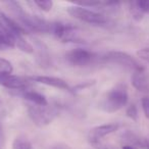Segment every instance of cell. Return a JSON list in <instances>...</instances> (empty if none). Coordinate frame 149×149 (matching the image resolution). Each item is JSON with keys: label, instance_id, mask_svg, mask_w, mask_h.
<instances>
[{"label": "cell", "instance_id": "44dd1931", "mask_svg": "<svg viewBox=\"0 0 149 149\" xmlns=\"http://www.w3.org/2000/svg\"><path fill=\"white\" fill-rule=\"evenodd\" d=\"M141 104H142V109L145 116L147 118H149V97H143Z\"/></svg>", "mask_w": 149, "mask_h": 149}, {"label": "cell", "instance_id": "277c9868", "mask_svg": "<svg viewBox=\"0 0 149 149\" xmlns=\"http://www.w3.org/2000/svg\"><path fill=\"white\" fill-rule=\"evenodd\" d=\"M27 112L29 118L36 126L45 127L51 124L57 116L58 109L56 105H51L49 103L44 106L29 103L27 105Z\"/></svg>", "mask_w": 149, "mask_h": 149}, {"label": "cell", "instance_id": "9a60e30c", "mask_svg": "<svg viewBox=\"0 0 149 149\" xmlns=\"http://www.w3.org/2000/svg\"><path fill=\"white\" fill-rule=\"evenodd\" d=\"M133 10H134L135 17L142 15L143 13H149V0H140V1H135L132 3Z\"/></svg>", "mask_w": 149, "mask_h": 149}, {"label": "cell", "instance_id": "603a6c76", "mask_svg": "<svg viewBox=\"0 0 149 149\" xmlns=\"http://www.w3.org/2000/svg\"><path fill=\"white\" fill-rule=\"evenodd\" d=\"M2 142H3V130H2V126L0 124V149H1Z\"/></svg>", "mask_w": 149, "mask_h": 149}, {"label": "cell", "instance_id": "ac0fdd59", "mask_svg": "<svg viewBox=\"0 0 149 149\" xmlns=\"http://www.w3.org/2000/svg\"><path fill=\"white\" fill-rule=\"evenodd\" d=\"M33 3L38 8L41 9L42 11H45V13L50 11L53 7V2L51 0H35Z\"/></svg>", "mask_w": 149, "mask_h": 149}, {"label": "cell", "instance_id": "ba28073f", "mask_svg": "<svg viewBox=\"0 0 149 149\" xmlns=\"http://www.w3.org/2000/svg\"><path fill=\"white\" fill-rule=\"evenodd\" d=\"M29 82H35L38 84L48 86V87L55 88V89L63 90V91H72L70 87L66 81L58 77H52V76H41V74H34L27 77Z\"/></svg>", "mask_w": 149, "mask_h": 149}, {"label": "cell", "instance_id": "cb8c5ba5", "mask_svg": "<svg viewBox=\"0 0 149 149\" xmlns=\"http://www.w3.org/2000/svg\"><path fill=\"white\" fill-rule=\"evenodd\" d=\"M122 149H135V148L133 146H131V145H124L122 147Z\"/></svg>", "mask_w": 149, "mask_h": 149}, {"label": "cell", "instance_id": "6da1fadb", "mask_svg": "<svg viewBox=\"0 0 149 149\" xmlns=\"http://www.w3.org/2000/svg\"><path fill=\"white\" fill-rule=\"evenodd\" d=\"M10 9L17 17L19 23L27 31H32L35 33H50L51 31V22H48L38 15L28 13L23 9L19 2H7Z\"/></svg>", "mask_w": 149, "mask_h": 149}, {"label": "cell", "instance_id": "8992f818", "mask_svg": "<svg viewBox=\"0 0 149 149\" xmlns=\"http://www.w3.org/2000/svg\"><path fill=\"white\" fill-rule=\"evenodd\" d=\"M100 59L102 62L118 64V65H120L127 70H133V72L144 68L142 64L139 63L138 60L135 59L132 55L123 51H108Z\"/></svg>", "mask_w": 149, "mask_h": 149}, {"label": "cell", "instance_id": "5b68a950", "mask_svg": "<svg viewBox=\"0 0 149 149\" xmlns=\"http://www.w3.org/2000/svg\"><path fill=\"white\" fill-rule=\"evenodd\" d=\"M68 13L74 19L84 22V23L91 24V25L101 26L107 23V19L102 13L91 10L87 7L80 6L76 3L72 6L68 7Z\"/></svg>", "mask_w": 149, "mask_h": 149}, {"label": "cell", "instance_id": "52a82bcc", "mask_svg": "<svg viewBox=\"0 0 149 149\" xmlns=\"http://www.w3.org/2000/svg\"><path fill=\"white\" fill-rule=\"evenodd\" d=\"M65 60L72 66L85 68L94 63L98 59V56L94 52L83 48H74L68 51L64 55Z\"/></svg>", "mask_w": 149, "mask_h": 149}, {"label": "cell", "instance_id": "4fadbf2b", "mask_svg": "<svg viewBox=\"0 0 149 149\" xmlns=\"http://www.w3.org/2000/svg\"><path fill=\"white\" fill-rule=\"evenodd\" d=\"M132 84L135 89L140 92H147L149 91V81L147 77L145 70H139L136 72H133L132 74Z\"/></svg>", "mask_w": 149, "mask_h": 149}, {"label": "cell", "instance_id": "484cf974", "mask_svg": "<svg viewBox=\"0 0 149 149\" xmlns=\"http://www.w3.org/2000/svg\"><path fill=\"white\" fill-rule=\"evenodd\" d=\"M0 104H1V100H0Z\"/></svg>", "mask_w": 149, "mask_h": 149}, {"label": "cell", "instance_id": "2e32d148", "mask_svg": "<svg viewBox=\"0 0 149 149\" xmlns=\"http://www.w3.org/2000/svg\"><path fill=\"white\" fill-rule=\"evenodd\" d=\"M13 149H34L31 141L24 136H19L13 140Z\"/></svg>", "mask_w": 149, "mask_h": 149}, {"label": "cell", "instance_id": "5bb4252c", "mask_svg": "<svg viewBox=\"0 0 149 149\" xmlns=\"http://www.w3.org/2000/svg\"><path fill=\"white\" fill-rule=\"evenodd\" d=\"M23 97L27 101L30 102V104H34V105H40L44 106L47 105L48 101L44 95H42L39 92L33 91V90H25L23 91Z\"/></svg>", "mask_w": 149, "mask_h": 149}, {"label": "cell", "instance_id": "e0dca14e", "mask_svg": "<svg viewBox=\"0 0 149 149\" xmlns=\"http://www.w3.org/2000/svg\"><path fill=\"white\" fill-rule=\"evenodd\" d=\"M13 72V66L9 60L0 57V76L11 74Z\"/></svg>", "mask_w": 149, "mask_h": 149}, {"label": "cell", "instance_id": "7402d4cb", "mask_svg": "<svg viewBox=\"0 0 149 149\" xmlns=\"http://www.w3.org/2000/svg\"><path fill=\"white\" fill-rule=\"evenodd\" d=\"M46 149H72L70 146L65 144H62V143H58V144H54L51 145V146L47 147Z\"/></svg>", "mask_w": 149, "mask_h": 149}, {"label": "cell", "instance_id": "d4e9b609", "mask_svg": "<svg viewBox=\"0 0 149 149\" xmlns=\"http://www.w3.org/2000/svg\"><path fill=\"white\" fill-rule=\"evenodd\" d=\"M146 148H147V149H149V140L146 142Z\"/></svg>", "mask_w": 149, "mask_h": 149}, {"label": "cell", "instance_id": "d6986e66", "mask_svg": "<svg viewBox=\"0 0 149 149\" xmlns=\"http://www.w3.org/2000/svg\"><path fill=\"white\" fill-rule=\"evenodd\" d=\"M127 116H129L130 118H132L133 120H138V109H137L136 105H134V104H132V105H130L128 107V109H127Z\"/></svg>", "mask_w": 149, "mask_h": 149}, {"label": "cell", "instance_id": "7a4b0ae2", "mask_svg": "<svg viewBox=\"0 0 149 149\" xmlns=\"http://www.w3.org/2000/svg\"><path fill=\"white\" fill-rule=\"evenodd\" d=\"M129 101L128 89L124 84H118L102 97L99 102L101 110L107 113H114L127 105Z\"/></svg>", "mask_w": 149, "mask_h": 149}, {"label": "cell", "instance_id": "7c38bea8", "mask_svg": "<svg viewBox=\"0 0 149 149\" xmlns=\"http://www.w3.org/2000/svg\"><path fill=\"white\" fill-rule=\"evenodd\" d=\"M34 53H36V61L41 68H48L50 65V55L48 48L39 39L34 38Z\"/></svg>", "mask_w": 149, "mask_h": 149}, {"label": "cell", "instance_id": "ffe728a7", "mask_svg": "<svg viewBox=\"0 0 149 149\" xmlns=\"http://www.w3.org/2000/svg\"><path fill=\"white\" fill-rule=\"evenodd\" d=\"M137 55L139 58H141L142 60L146 61L147 63H149V47L142 48V49L137 51Z\"/></svg>", "mask_w": 149, "mask_h": 149}, {"label": "cell", "instance_id": "9c48e42d", "mask_svg": "<svg viewBox=\"0 0 149 149\" xmlns=\"http://www.w3.org/2000/svg\"><path fill=\"white\" fill-rule=\"evenodd\" d=\"M120 128V125L116 124V123H111V124H104L100 125V126H96L92 128L88 133V140L91 144H98L104 137L108 136V135L112 134L118 129Z\"/></svg>", "mask_w": 149, "mask_h": 149}, {"label": "cell", "instance_id": "30bf717a", "mask_svg": "<svg viewBox=\"0 0 149 149\" xmlns=\"http://www.w3.org/2000/svg\"><path fill=\"white\" fill-rule=\"evenodd\" d=\"M0 85L7 89L19 90V91H25L29 86V81L27 78L19 77L15 74H5L0 76Z\"/></svg>", "mask_w": 149, "mask_h": 149}, {"label": "cell", "instance_id": "3957f363", "mask_svg": "<svg viewBox=\"0 0 149 149\" xmlns=\"http://www.w3.org/2000/svg\"><path fill=\"white\" fill-rule=\"evenodd\" d=\"M50 33L53 36H55L57 39L61 40L62 42H72V43H84V42H86L82 30L72 24L53 22L51 24Z\"/></svg>", "mask_w": 149, "mask_h": 149}, {"label": "cell", "instance_id": "8fae6325", "mask_svg": "<svg viewBox=\"0 0 149 149\" xmlns=\"http://www.w3.org/2000/svg\"><path fill=\"white\" fill-rule=\"evenodd\" d=\"M26 42L27 40L24 38V36L11 35L0 26V49L13 47H17V49H19L25 45Z\"/></svg>", "mask_w": 149, "mask_h": 149}]
</instances>
